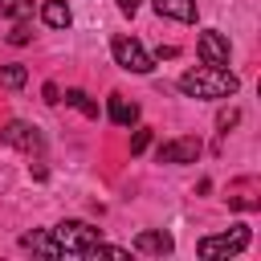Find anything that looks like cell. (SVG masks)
Instances as JSON below:
<instances>
[{"mask_svg": "<svg viewBox=\"0 0 261 261\" xmlns=\"http://www.w3.org/2000/svg\"><path fill=\"white\" fill-rule=\"evenodd\" d=\"M135 253H151V257H163V253H171L175 249V241H171V232H163V228H143L139 237H135V245H130Z\"/></svg>", "mask_w": 261, "mask_h": 261, "instance_id": "cell-8", "label": "cell"}, {"mask_svg": "<svg viewBox=\"0 0 261 261\" xmlns=\"http://www.w3.org/2000/svg\"><path fill=\"white\" fill-rule=\"evenodd\" d=\"M65 106H73V110H82L86 118H98V102L86 94V90H65Z\"/></svg>", "mask_w": 261, "mask_h": 261, "instance_id": "cell-13", "label": "cell"}, {"mask_svg": "<svg viewBox=\"0 0 261 261\" xmlns=\"http://www.w3.org/2000/svg\"><path fill=\"white\" fill-rule=\"evenodd\" d=\"M196 53L204 65H228V37L220 29H204L196 41Z\"/></svg>", "mask_w": 261, "mask_h": 261, "instance_id": "cell-6", "label": "cell"}, {"mask_svg": "<svg viewBox=\"0 0 261 261\" xmlns=\"http://www.w3.org/2000/svg\"><path fill=\"white\" fill-rule=\"evenodd\" d=\"M24 82H29V69L24 65H16V61L12 65H0V86L4 90H20Z\"/></svg>", "mask_w": 261, "mask_h": 261, "instance_id": "cell-14", "label": "cell"}, {"mask_svg": "<svg viewBox=\"0 0 261 261\" xmlns=\"http://www.w3.org/2000/svg\"><path fill=\"white\" fill-rule=\"evenodd\" d=\"M106 114H110V122H114V126H135V122H139V106H135V102H126L122 94H110Z\"/></svg>", "mask_w": 261, "mask_h": 261, "instance_id": "cell-10", "label": "cell"}, {"mask_svg": "<svg viewBox=\"0 0 261 261\" xmlns=\"http://www.w3.org/2000/svg\"><path fill=\"white\" fill-rule=\"evenodd\" d=\"M200 155H204V147H200V139H192V135L167 139V143L159 147V163H196Z\"/></svg>", "mask_w": 261, "mask_h": 261, "instance_id": "cell-7", "label": "cell"}, {"mask_svg": "<svg viewBox=\"0 0 261 261\" xmlns=\"http://www.w3.org/2000/svg\"><path fill=\"white\" fill-rule=\"evenodd\" d=\"M20 245H24V249H33V253H41V257H57V245H53V237H49V232H24V237H20Z\"/></svg>", "mask_w": 261, "mask_h": 261, "instance_id": "cell-12", "label": "cell"}, {"mask_svg": "<svg viewBox=\"0 0 261 261\" xmlns=\"http://www.w3.org/2000/svg\"><path fill=\"white\" fill-rule=\"evenodd\" d=\"M53 245H57V257H86L98 241H102V228L86 224V220H61L49 228Z\"/></svg>", "mask_w": 261, "mask_h": 261, "instance_id": "cell-2", "label": "cell"}, {"mask_svg": "<svg viewBox=\"0 0 261 261\" xmlns=\"http://www.w3.org/2000/svg\"><path fill=\"white\" fill-rule=\"evenodd\" d=\"M0 139H4L8 147L24 151V155H41V151H45V135H41L33 122H24V118H12V122H4V126H0Z\"/></svg>", "mask_w": 261, "mask_h": 261, "instance_id": "cell-5", "label": "cell"}, {"mask_svg": "<svg viewBox=\"0 0 261 261\" xmlns=\"http://www.w3.org/2000/svg\"><path fill=\"white\" fill-rule=\"evenodd\" d=\"M245 249H249V228H245V224H232L228 232H216V237H200V245H196V253H200L204 261L237 257V253H245Z\"/></svg>", "mask_w": 261, "mask_h": 261, "instance_id": "cell-3", "label": "cell"}, {"mask_svg": "<svg viewBox=\"0 0 261 261\" xmlns=\"http://www.w3.org/2000/svg\"><path fill=\"white\" fill-rule=\"evenodd\" d=\"M237 118H241V114L228 106V110H220V114H216V126H220V130H228V126H237Z\"/></svg>", "mask_w": 261, "mask_h": 261, "instance_id": "cell-18", "label": "cell"}, {"mask_svg": "<svg viewBox=\"0 0 261 261\" xmlns=\"http://www.w3.org/2000/svg\"><path fill=\"white\" fill-rule=\"evenodd\" d=\"M45 102H61V90L53 82H45Z\"/></svg>", "mask_w": 261, "mask_h": 261, "instance_id": "cell-20", "label": "cell"}, {"mask_svg": "<svg viewBox=\"0 0 261 261\" xmlns=\"http://www.w3.org/2000/svg\"><path fill=\"white\" fill-rule=\"evenodd\" d=\"M151 4L167 20H179V24H192L196 20V0H151Z\"/></svg>", "mask_w": 261, "mask_h": 261, "instance_id": "cell-9", "label": "cell"}, {"mask_svg": "<svg viewBox=\"0 0 261 261\" xmlns=\"http://www.w3.org/2000/svg\"><path fill=\"white\" fill-rule=\"evenodd\" d=\"M179 90L188 98H232L241 90V77L228 65H196L179 77Z\"/></svg>", "mask_w": 261, "mask_h": 261, "instance_id": "cell-1", "label": "cell"}, {"mask_svg": "<svg viewBox=\"0 0 261 261\" xmlns=\"http://www.w3.org/2000/svg\"><path fill=\"white\" fill-rule=\"evenodd\" d=\"M118 8H122V12H126V16H135V12H139V8H143V0H118Z\"/></svg>", "mask_w": 261, "mask_h": 261, "instance_id": "cell-19", "label": "cell"}, {"mask_svg": "<svg viewBox=\"0 0 261 261\" xmlns=\"http://www.w3.org/2000/svg\"><path fill=\"white\" fill-rule=\"evenodd\" d=\"M8 41H12V45H29V41H33V29H29L24 20H16L12 33H8Z\"/></svg>", "mask_w": 261, "mask_h": 261, "instance_id": "cell-16", "label": "cell"}, {"mask_svg": "<svg viewBox=\"0 0 261 261\" xmlns=\"http://www.w3.org/2000/svg\"><path fill=\"white\" fill-rule=\"evenodd\" d=\"M147 147H151V130H147V126H139V130H135V139H130V155H143Z\"/></svg>", "mask_w": 261, "mask_h": 261, "instance_id": "cell-17", "label": "cell"}, {"mask_svg": "<svg viewBox=\"0 0 261 261\" xmlns=\"http://www.w3.org/2000/svg\"><path fill=\"white\" fill-rule=\"evenodd\" d=\"M41 20H45L49 29H69L73 12H69L65 0H45V4H41Z\"/></svg>", "mask_w": 261, "mask_h": 261, "instance_id": "cell-11", "label": "cell"}, {"mask_svg": "<svg viewBox=\"0 0 261 261\" xmlns=\"http://www.w3.org/2000/svg\"><path fill=\"white\" fill-rule=\"evenodd\" d=\"M0 16H8V20H29V16H33V0H0Z\"/></svg>", "mask_w": 261, "mask_h": 261, "instance_id": "cell-15", "label": "cell"}, {"mask_svg": "<svg viewBox=\"0 0 261 261\" xmlns=\"http://www.w3.org/2000/svg\"><path fill=\"white\" fill-rule=\"evenodd\" d=\"M110 53H114V61H118L126 73H151V69H155V57H151L135 37H126V33H118V37L110 41Z\"/></svg>", "mask_w": 261, "mask_h": 261, "instance_id": "cell-4", "label": "cell"}]
</instances>
